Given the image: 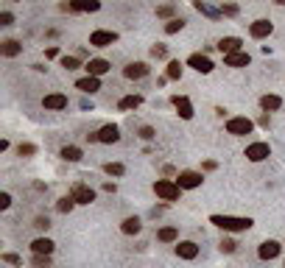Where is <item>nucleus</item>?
Here are the masks:
<instances>
[{
  "label": "nucleus",
  "instance_id": "nucleus-1",
  "mask_svg": "<svg viewBox=\"0 0 285 268\" xmlns=\"http://www.w3.org/2000/svg\"><path fill=\"white\" fill-rule=\"evenodd\" d=\"M210 224H216L218 229H224V232H246L249 226H252L249 218H235V215H212Z\"/></svg>",
  "mask_w": 285,
  "mask_h": 268
},
{
  "label": "nucleus",
  "instance_id": "nucleus-2",
  "mask_svg": "<svg viewBox=\"0 0 285 268\" xmlns=\"http://www.w3.org/2000/svg\"><path fill=\"white\" fill-rule=\"evenodd\" d=\"M154 193H157L162 201H176L179 193H182V187L176 182H171V179H159V182L154 184Z\"/></svg>",
  "mask_w": 285,
  "mask_h": 268
},
{
  "label": "nucleus",
  "instance_id": "nucleus-3",
  "mask_svg": "<svg viewBox=\"0 0 285 268\" xmlns=\"http://www.w3.org/2000/svg\"><path fill=\"white\" fill-rule=\"evenodd\" d=\"M252 129H254V123L249 120V117H232V120H227V132L229 134L241 137V134H249Z\"/></svg>",
  "mask_w": 285,
  "mask_h": 268
},
{
  "label": "nucleus",
  "instance_id": "nucleus-4",
  "mask_svg": "<svg viewBox=\"0 0 285 268\" xmlns=\"http://www.w3.org/2000/svg\"><path fill=\"white\" fill-rule=\"evenodd\" d=\"M90 140H98V142H117L121 134H117V126L115 123H106V126L98 129V134H90Z\"/></svg>",
  "mask_w": 285,
  "mask_h": 268
},
{
  "label": "nucleus",
  "instance_id": "nucleus-5",
  "mask_svg": "<svg viewBox=\"0 0 285 268\" xmlns=\"http://www.w3.org/2000/svg\"><path fill=\"white\" fill-rule=\"evenodd\" d=\"M269 154H271L269 142H252V145L246 148V159H252V162H263Z\"/></svg>",
  "mask_w": 285,
  "mask_h": 268
},
{
  "label": "nucleus",
  "instance_id": "nucleus-6",
  "mask_svg": "<svg viewBox=\"0 0 285 268\" xmlns=\"http://www.w3.org/2000/svg\"><path fill=\"white\" fill-rule=\"evenodd\" d=\"M115 39H117L115 31H92L90 34V45L92 47H109Z\"/></svg>",
  "mask_w": 285,
  "mask_h": 268
},
{
  "label": "nucleus",
  "instance_id": "nucleus-7",
  "mask_svg": "<svg viewBox=\"0 0 285 268\" xmlns=\"http://www.w3.org/2000/svg\"><path fill=\"white\" fill-rule=\"evenodd\" d=\"M70 199L76 201V204H90V201H95V193L87 184H73V193H70Z\"/></svg>",
  "mask_w": 285,
  "mask_h": 268
},
{
  "label": "nucleus",
  "instance_id": "nucleus-8",
  "mask_svg": "<svg viewBox=\"0 0 285 268\" xmlns=\"http://www.w3.org/2000/svg\"><path fill=\"white\" fill-rule=\"evenodd\" d=\"M176 184H179L182 190H193L201 184V174H196V170H185V174L176 176Z\"/></svg>",
  "mask_w": 285,
  "mask_h": 268
},
{
  "label": "nucleus",
  "instance_id": "nucleus-9",
  "mask_svg": "<svg viewBox=\"0 0 285 268\" xmlns=\"http://www.w3.org/2000/svg\"><path fill=\"white\" fill-rule=\"evenodd\" d=\"M271 31H274V26H271L269 20H254L252 26H249V34H252L254 39H266Z\"/></svg>",
  "mask_w": 285,
  "mask_h": 268
},
{
  "label": "nucleus",
  "instance_id": "nucleus-10",
  "mask_svg": "<svg viewBox=\"0 0 285 268\" xmlns=\"http://www.w3.org/2000/svg\"><path fill=\"white\" fill-rule=\"evenodd\" d=\"M174 106L176 112H179V117H185V120H190L193 117V104H190V98H185V95H174Z\"/></svg>",
  "mask_w": 285,
  "mask_h": 268
},
{
  "label": "nucleus",
  "instance_id": "nucleus-11",
  "mask_svg": "<svg viewBox=\"0 0 285 268\" xmlns=\"http://www.w3.org/2000/svg\"><path fill=\"white\" fill-rule=\"evenodd\" d=\"M109 67H112V64L106 62V59H90V62L84 64V70H87V73L92 76V79H98V76H104V73H106V70H109Z\"/></svg>",
  "mask_w": 285,
  "mask_h": 268
},
{
  "label": "nucleus",
  "instance_id": "nucleus-12",
  "mask_svg": "<svg viewBox=\"0 0 285 268\" xmlns=\"http://www.w3.org/2000/svg\"><path fill=\"white\" fill-rule=\"evenodd\" d=\"M187 64L193 70H199V73H210V70H212V62L204 56V53H193V56L187 59Z\"/></svg>",
  "mask_w": 285,
  "mask_h": 268
},
{
  "label": "nucleus",
  "instance_id": "nucleus-13",
  "mask_svg": "<svg viewBox=\"0 0 285 268\" xmlns=\"http://www.w3.org/2000/svg\"><path fill=\"white\" fill-rule=\"evenodd\" d=\"M241 39L238 37H224L221 42H218V51L224 53V56H232V53H241Z\"/></svg>",
  "mask_w": 285,
  "mask_h": 268
},
{
  "label": "nucleus",
  "instance_id": "nucleus-14",
  "mask_svg": "<svg viewBox=\"0 0 285 268\" xmlns=\"http://www.w3.org/2000/svg\"><path fill=\"white\" fill-rule=\"evenodd\" d=\"M176 254H179L182 260H196L199 257V246H196L193 240H182L179 246H176Z\"/></svg>",
  "mask_w": 285,
  "mask_h": 268
},
{
  "label": "nucleus",
  "instance_id": "nucleus-15",
  "mask_svg": "<svg viewBox=\"0 0 285 268\" xmlns=\"http://www.w3.org/2000/svg\"><path fill=\"white\" fill-rule=\"evenodd\" d=\"M45 109H67V95L62 92H53V95H45Z\"/></svg>",
  "mask_w": 285,
  "mask_h": 268
},
{
  "label": "nucleus",
  "instance_id": "nucleus-16",
  "mask_svg": "<svg viewBox=\"0 0 285 268\" xmlns=\"http://www.w3.org/2000/svg\"><path fill=\"white\" fill-rule=\"evenodd\" d=\"M257 254H260V260H274L277 254H280V243H277V240H266L263 246L257 249Z\"/></svg>",
  "mask_w": 285,
  "mask_h": 268
},
{
  "label": "nucleus",
  "instance_id": "nucleus-17",
  "mask_svg": "<svg viewBox=\"0 0 285 268\" xmlns=\"http://www.w3.org/2000/svg\"><path fill=\"white\" fill-rule=\"evenodd\" d=\"M123 76H126V79H142V76H148V64L146 62H132L126 70H123Z\"/></svg>",
  "mask_w": 285,
  "mask_h": 268
},
{
  "label": "nucleus",
  "instance_id": "nucleus-18",
  "mask_svg": "<svg viewBox=\"0 0 285 268\" xmlns=\"http://www.w3.org/2000/svg\"><path fill=\"white\" fill-rule=\"evenodd\" d=\"M31 249H34V254H39V257H48V254L53 252V240H48V237H37V240L31 243Z\"/></svg>",
  "mask_w": 285,
  "mask_h": 268
},
{
  "label": "nucleus",
  "instance_id": "nucleus-19",
  "mask_svg": "<svg viewBox=\"0 0 285 268\" xmlns=\"http://www.w3.org/2000/svg\"><path fill=\"white\" fill-rule=\"evenodd\" d=\"M260 106H263L266 112H274V109L282 106V98L280 95H263V98H260Z\"/></svg>",
  "mask_w": 285,
  "mask_h": 268
},
{
  "label": "nucleus",
  "instance_id": "nucleus-20",
  "mask_svg": "<svg viewBox=\"0 0 285 268\" xmlns=\"http://www.w3.org/2000/svg\"><path fill=\"white\" fill-rule=\"evenodd\" d=\"M224 62L229 64V67H246L249 64V53H232V56H224Z\"/></svg>",
  "mask_w": 285,
  "mask_h": 268
},
{
  "label": "nucleus",
  "instance_id": "nucleus-21",
  "mask_svg": "<svg viewBox=\"0 0 285 268\" xmlns=\"http://www.w3.org/2000/svg\"><path fill=\"white\" fill-rule=\"evenodd\" d=\"M140 104H142V98H140V95H126V98H123L117 106H121L123 112H129V109H137Z\"/></svg>",
  "mask_w": 285,
  "mask_h": 268
},
{
  "label": "nucleus",
  "instance_id": "nucleus-22",
  "mask_svg": "<svg viewBox=\"0 0 285 268\" xmlns=\"http://www.w3.org/2000/svg\"><path fill=\"white\" fill-rule=\"evenodd\" d=\"M62 159H67V162H79V159H81V148L64 145V148H62Z\"/></svg>",
  "mask_w": 285,
  "mask_h": 268
},
{
  "label": "nucleus",
  "instance_id": "nucleus-23",
  "mask_svg": "<svg viewBox=\"0 0 285 268\" xmlns=\"http://www.w3.org/2000/svg\"><path fill=\"white\" fill-rule=\"evenodd\" d=\"M76 87L84 89V92H95V89H101V81H98V79H92V76H87V79H81Z\"/></svg>",
  "mask_w": 285,
  "mask_h": 268
},
{
  "label": "nucleus",
  "instance_id": "nucleus-24",
  "mask_svg": "<svg viewBox=\"0 0 285 268\" xmlns=\"http://www.w3.org/2000/svg\"><path fill=\"white\" fill-rule=\"evenodd\" d=\"M176 237H179L176 226H162V229H159V240H162V243H174Z\"/></svg>",
  "mask_w": 285,
  "mask_h": 268
},
{
  "label": "nucleus",
  "instance_id": "nucleus-25",
  "mask_svg": "<svg viewBox=\"0 0 285 268\" xmlns=\"http://www.w3.org/2000/svg\"><path fill=\"white\" fill-rule=\"evenodd\" d=\"M121 229L126 232V235H137L140 232V218H126V221L121 224Z\"/></svg>",
  "mask_w": 285,
  "mask_h": 268
},
{
  "label": "nucleus",
  "instance_id": "nucleus-26",
  "mask_svg": "<svg viewBox=\"0 0 285 268\" xmlns=\"http://www.w3.org/2000/svg\"><path fill=\"white\" fill-rule=\"evenodd\" d=\"M17 53H20V42L6 39V42H3V56H17Z\"/></svg>",
  "mask_w": 285,
  "mask_h": 268
},
{
  "label": "nucleus",
  "instance_id": "nucleus-27",
  "mask_svg": "<svg viewBox=\"0 0 285 268\" xmlns=\"http://www.w3.org/2000/svg\"><path fill=\"white\" fill-rule=\"evenodd\" d=\"M104 170H106L109 176H123V174H126V168H123L121 162H106V165H104Z\"/></svg>",
  "mask_w": 285,
  "mask_h": 268
},
{
  "label": "nucleus",
  "instance_id": "nucleus-28",
  "mask_svg": "<svg viewBox=\"0 0 285 268\" xmlns=\"http://www.w3.org/2000/svg\"><path fill=\"white\" fill-rule=\"evenodd\" d=\"M70 9L73 11H98L101 6L95 3V0H90V3H70Z\"/></svg>",
  "mask_w": 285,
  "mask_h": 268
},
{
  "label": "nucleus",
  "instance_id": "nucleus-29",
  "mask_svg": "<svg viewBox=\"0 0 285 268\" xmlns=\"http://www.w3.org/2000/svg\"><path fill=\"white\" fill-rule=\"evenodd\" d=\"M165 79H182V64H179V62H171V64H168V73H165Z\"/></svg>",
  "mask_w": 285,
  "mask_h": 268
},
{
  "label": "nucleus",
  "instance_id": "nucleus-30",
  "mask_svg": "<svg viewBox=\"0 0 285 268\" xmlns=\"http://www.w3.org/2000/svg\"><path fill=\"white\" fill-rule=\"evenodd\" d=\"M196 9L207 17H221V9H212V6H207V3H196Z\"/></svg>",
  "mask_w": 285,
  "mask_h": 268
},
{
  "label": "nucleus",
  "instance_id": "nucleus-31",
  "mask_svg": "<svg viewBox=\"0 0 285 268\" xmlns=\"http://www.w3.org/2000/svg\"><path fill=\"white\" fill-rule=\"evenodd\" d=\"M182 28H185V20L176 17V20H171L168 26H165V34H176V31H182Z\"/></svg>",
  "mask_w": 285,
  "mask_h": 268
},
{
  "label": "nucleus",
  "instance_id": "nucleus-32",
  "mask_svg": "<svg viewBox=\"0 0 285 268\" xmlns=\"http://www.w3.org/2000/svg\"><path fill=\"white\" fill-rule=\"evenodd\" d=\"M73 204H76V201L70 199V196H64V199H59L56 210H59V212H70V210H73Z\"/></svg>",
  "mask_w": 285,
  "mask_h": 268
},
{
  "label": "nucleus",
  "instance_id": "nucleus-33",
  "mask_svg": "<svg viewBox=\"0 0 285 268\" xmlns=\"http://www.w3.org/2000/svg\"><path fill=\"white\" fill-rule=\"evenodd\" d=\"M17 151H20V157H34V154H37V145H31V142H22Z\"/></svg>",
  "mask_w": 285,
  "mask_h": 268
},
{
  "label": "nucleus",
  "instance_id": "nucleus-34",
  "mask_svg": "<svg viewBox=\"0 0 285 268\" xmlns=\"http://www.w3.org/2000/svg\"><path fill=\"white\" fill-rule=\"evenodd\" d=\"M235 246H238L235 240H229V237H224V240H221V246H218V249H221V252H227V254H232V252H235Z\"/></svg>",
  "mask_w": 285,
  "mask_h": 268
},
{
  "label": "nucleus",
  "instance_id": "nucleus-35",
  "mask_svg": "<svg viewBox=\"0 0 285 268\" xmlns=\"http://www.w3.org/2000/svg\"><path fill=\"white\" fill-rule=\"evenodd\" d=\"M62 67L76 70V67H79V59H76V56H64V59H62Z\"/></svg>",
  "mask_w": 285,
  "mask_h": 268
},
{
  "label": "nucleus",
  "instance_id": "nucleus-36",
  "mask_svg": "<svg viewBox=\"0 0 285 268\" xmlns=\"http://www.w3.org/2000/svg\"><path fill=\"white\" fill-rule=\"evenodd\" d=\"M165 53H168V47H165V45H154V47H151V56H154V59H162Z\"/></svg>",
  "mask_w": 285,
  "mask_h": 268
},
{
  "label": "nucleus",
  "instance_id": "nucleus-37",
  "mask_svg": "<svg viewBox=\"0 0 285 268\" xmlns=\"http://www.w3.org/2000/svg\"><path fill=\"white\" fill-rule=\"evenodd\" d=\"M221 14H227V17H235V14H238V6H235V3H227V6H221Z\"/></svg>",
  "mask_w": 285,
  "mask_h": 268
},
{
  "label": "nucleus",
  "instance_id": "nucleus-38",
  "mask_svg": "<svg viewBox=\"0 0 285 268\" xmlns=\"http://www.w3.org/2000/svg\"><path fill=\"white\" fill-rule=\"evenodd\" d=\"M140 137H142V140H151V137H154V129L151 126H142L140 129Z\"/></svg>",
  "mask_w": 285,
  "mask_h": 268
},
{
  "label": "nucleus",
  "instance_id": "nucleus-39",
  "mask_svg": "<svg viewBox=\"0 0 285 268\" xmlns=\"http://www.w3.org/2000/svg\"><path fill=\"white\" fill-rule=\"evenodd\" d=\"M11 22H14V17H11L9 11H3V14H0V26H11Z\"/></svg>",
  "mask_w": 285,
  "mask_h": 268
},
{
  "label": "nucleus",
  "instance_id": "nucleus-40",
  "mask_svg": "<svg viewBox=\"0 0 285 268\" xmlns=\"http://www.w3.org/2000/svg\"><path fill=\"white\" fill-rule=\"evenodd\" d=\"M3 260H6V263H11V265H20V263H22L17 254H3Z\"/></svg>",
  "mask_w": 285,
  "mask_h": 268
},
{
  "label": "nucleus",
  "instance_id": "nucleus-41",
  "mask_svg": "<svg viewBox=\"0 0 285 268\" xmlns=\"http://www.w3.org/2000/svg\"><path fill=\"white\" fill-rule=\"evenodd\" d=\"M157 14H159V17H171V14H174V9H171V6H159Z\"/></svg>",
  "mask_w": 285,
  "mask_h": 268
},
{
  "label": "nucleus",
  "instance_id": "nucleus-42",
  "mask_svg": "<svg viewBox=\"0 0 285 268\" xmlns=\"http://www.w3.org/2000/svg\"><path fill=\"white\" fill-rule=\"evenodd\" d=\"M48 263H51L48 257H39V254L34 257V265H37V268H48Z\"/></svg>",
  "mask_w": 285,
  "mask_h": 268
},
{
  "label": "nucleus",
  "instance_id": "nucleus-43",
  "mask_svg": "<svg viewBox=\"0 0 285 268\" xmlns=\"http://www.w3.org/2000/svg\"><path fill=\"white\" fill-rule=\"evenodd\" d=\"M11 204V196L9 193H0V207H3V210H6V207H9Z\"/></svg>",
  "mask_w": 285,
  "mask_h": 268
},
{
  "label": "nucleus",
  "instance_id": "nucleus-44",
  "mask_svg": "<svg viewBox=\"0 0 285 268\" xmlns=\"http://www.w3.org/2000/svg\"><path fill=\"white\" fill-rule=\"evenodd\" d=\"M34 226H39V229H48L51 224H48V218H37V224H34Z\"/></svg>",
  "mask_w": 285,
  "mask_h": 268
}]
</instances>
